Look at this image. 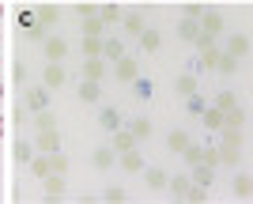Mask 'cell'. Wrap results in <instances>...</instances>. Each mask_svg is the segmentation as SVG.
<instances>
[{
  "mask_svg": "<svg viewBox=\"0 0 253 204\" xmlns=\"http://www.w3.org/2000/svg\"><path fill=\"white\" fill-rule=\"evenodd\" d=\"M45 201H61L64 197V174H45Z\"/></svg>",
  "mask_w": 253,
  "mask_h": 204,
  "instance_id": "1",
  "label": "cell"
},
{
  "mask_svg": "<svg viewBox=\"0 0 253 204\" xmlns=\"http://www.w3.org/2000/svg\"><path fill=\"white\" fill-rule=\"evenodd\" d=\"M114 76L117 80H121V83H132V80H136V61H132V57H121V61H114Z\"/></svg>",
  "mask_w": 253,
  "mask_h": 204,
  "instance_id": "2",
  "label": "cell"
},
{
  "mask_svg": "<svg viewBox=\"0 0 253 204\" xmlns=\"http://www.w3.org/2000/svg\"><path fill=\"white\" fill-rule=\"evenodd\" d=\"M27 106H31L34 114H42V110L49 106V91H45V87H31V91H27Z\"/></svg>",
  "mask_w": 253,
  "mask_h": 204,
  "instance_id": "3",
  "label": "cell"
},
{
  "mask_svg": "<svg viewBox=\"0 0 253 204\" xmlns=\"http://www.w3.org/2000/svg\"><path fill=\"white\" fill-rule=\"evenodd\" d=\"M223 31V19L215 15V11H204L201 15V34H208V38H215V34Z\"/></svg>",
  "mask_w": 253,
  "mask_h": 204,
  "instance_id": "4",
  "label": "cell"
},
{
  "mask_svg": "<svg viewBox=\"0 0 253 204\" xmlns=\"http://www.w3.org/2000/svg\"><path fill=\"white\" fill-rule=\"evenodd\" d=\"M61 148V136L53 129H45V132H38V151H45V155H53V151Z\"/></svg>",
  "mask_w": 253,
  "mask_h": 204,
  "instance_id": "5",
  "label": "cell"
},
{
  "mask_svg": "<svg viewBox=\"0 0 253 204\" xmlns=\"http://www.w3.org/2000/svg\"><path fill=\"white\" fill-rule=\"evenodd\" d=\"M242 125H246V110L242 106H234V110L223 114V129H242Z\"/></svg>",
  "mask_w": 253,
  "mask_h": 204,
  "instance_id": "6",
  "label": "cell"
},
{
  "mask_svg": "<svg viewBox=\"0 0 253 204\" xmlns=\"http://www.w3.org/2000/svg\"><path fill=\"white\" fill-rule=\"evenodd\" d=\"M227 53H231L234 61H238V57H246V53H250V38H246V34H234L231 45H227Z\"/></svg>",
  "mask_w": 253,
  "mask_h": 204,
  "instance_id": "7",
  "label": "cell"
},
{
  "mask_svg": "<svg viewBox=\"0 0 253 204\" xmlns=\"http://www.w3.org/2000/svg\"><path fill=\"white\" fill-rule=\"evenodd\" d=\"M110 148H114L117 155H121V151H132L136 148V136H132V132H114V144H110Z\"/></svg>",
  "mask_w": 253,
  "mask_h": 204,
  "instance_id": "8",
  "label": "cell"
},
{
  "mask_svg": "<svg viewBox=\"0 0 253 204\" xmlns=\"http://www.w3.org/2000/svg\"><path fill=\"white\" fill-rule=\"evenodd\" d=\"M102 72H106V65H102V61H98V57H91V61H87V68H84V80H91V83H98V80H102Z\"/></svg>",
  "mask_w": 253,
  "mask_h": 204,
  "instance_id": "9",
  "label": "cell"
},
{
  "mask_svg": "<svg viewBox=\"0 0 253 204\" xmlns=\"http://www.w3.org/2000/svg\"><path fill=\"white\" fill-rule=\"evenodd\" d=\"M178 34L185 38V42H197V38H201V23H193V19H181Z\"/></svg>",
  "mask_w": 253,
  "mask_h": 204,
  "instance_id": "10",
  "label": "cell"
},
{
  "mask_svg": "<svg viewBox=\"0 0 253 204\" xmlns=\"http://www.w3.org/2000/svg\"><path fill=\"white\" fill-rule=\"evenodd\" d=\"M34 15H38V27L49 31V23L57 19V8H53V4H42V8H34Z\"/></svg>",
  "mask_w": 253,
  "mask_h": 204,
  "instance_id": "11",
  "label": "cell"
},
{
  "mask_svg": "<svg viewBox=\"0 0 253 204\" xmlns=\"http://www.w3.org/2000/svg\"><path fill=\"white\" fill-rule=\"evenodd\" d=\"M114 159H117L114 148H98L95 155H91V163H95V166H114Z\"/></svg>",
  "mask_w": 253,
  "mask_h": 204,
  "instance_id": "12",
  "label": "cell"
},
{
  "mask_svg": "<svg viewBox=\"0 0 253 204\" xmlns=\"http://www.w3.org/2000/svg\"><path fill=\"white\" fill-rule=\"evenodd\" d=\"M121 166H125V170H140V166H144L140 151L136 148H132V151H121Z\"/></svg>",
  "mask_w": 253,
  "mask_h": 204,
  "instance_id": "13",
  "label": "cell"
},
{
  "mask_svg": "<svg viewBox=\"0 0 253 204\" xmlns=\"http://www.w3.org/2000/svg\"><path fill=\"white\" fill-rule=\"evenodd\" d=\"M45 53H49V65H57V61L64 57V42L61 38H49V42H45Z\"/></svg>",
  "mask_w": 253,
  "mask_h": 204,
  "instance_id": "14",
  "label": "cell"
},
{
  "mask_svg": "<svg viewBox=\"0 0 253 204\" xmlns=\"http://www.w3.org/2000/svg\"><path fill=\"white\" fill-rule=\"evenodd\" d=\"M238 106V98L231 95V91H219V95H215V110H219V114H227V110H234Z\"/></svg>",
  "mask_w": 253,
  "mask_h": 204,
  "instance_id": "15",
  "label": "cell"
},
{
  "mask_svg": "<svg viewBox=\"0 0 253 204\" xmlns=\"http://www.w3.org/2000/svg\"><path fill=\"white\" fill-rule=\"evenodd\" d=\"M234 193L238 197H253V178L250 174H238V178H234Z\"/></svg>",
  "mask_w": 253,
  "mask_h": 204,
  "instance_id": "16",
  "label": "cell"
},
{
  "mask_svg": "<svg viewBox=\"0 0 253 204\" xmlns=\"http://www.w3.org/2000/svg\"><path fill=\"white\" fill-rule=\"evenodd\" d=\"M102 27H106V23L98 19V15H95V19H84V38H102Z\"/></svg>",
  "mask_w": 253,
  "mask_h": 204,
  "instance_id": "17",
  "label": "cell"
},
{
  "mask_svg": "<svg viewBox=\"0 0 253 204\" xmlns=\"http://www.w3.org/2000/svg\"><path fill=\"white\" fill-rule=\"evenodd\" d=\"M193 185H204V189H208V185H211V166L197 163V174H193Z\"/></svg>",
  "mask_w": 253,
  "mask_h": 204,
  "instance_id": "18",
  "label": "cell"
},
{
  "mask_svg": "<svg viewBox=\"0 0 253 204\" xmlns=\"http://www.w3.org/2000/svg\"><path fill=\"white\" fill-rule=\"evenodd\" d=\"M61 83H64L61 65H49V68H45V87H61Z\"/></svg>",
  "mask_w": 253,
  "mask_h": 204,
  "instance_id": "19",
  "label": "cell"
},
{
  "mask_svg": "<svg viewBox=\"0 0 253 204\" xmlns=\"http://www.w3.org/2000/svg\"><path fill=\"white\" fill-rule=\"evenodd\" d=\"M80 98H84V102H98V83L84 80V83H80Z\"/></svg>",
  "mask_w": 253,
  "mask_h": 204,
  "instance_id": "20",
  "label": "cell"
},
{
  "mask_svg": "<svg viewBox=\"0 0 253 204\" xmlns=\"http://www.w3.org/2000/svg\"><path fill=\"white\" fill-rule=\"evenodd\" d=\"M204 125L219 132V129H223V114H219V110H215V106H211V110H204Z\"/></svg>",
  "mask_w": 253,
  "mask_h": 204,
  "instance_id": "21",
  "label": "cell"
},
{
  "mask_svg": "<svg viewBox=\"0 0 253 204\" xmlns=\"http://www.w3.org/2000/svg\"><path fill=\"white\" fill-rule=\"evenodd\" d=\"M102 53L110 57V61H121V57H125V45L121 42H102Z\"/></svg>",
  "mask_w": 253,
  "mask_h": 204,
  "instance_id": "22",
  "label": "cell"
},
{
  "mask_svg": "<svg viewBox=\"0 0 253 204\" xmlns=\"http://www.w3.org/2000/svg\"><path fill=\"white\" fill-rule=\"evenodd\" d=\"M98 121H102V129H110V132H117V125H121V118H117L114 110H102V114H98Z\"/></svg>",
  "mask_w": 253,
  "mask_h": 204,
  "instance_id": "23",
  "label": "cell"
},
{
  "mask_svg": "<svg viewBox=\"0 0 253 204\" xmlns=\"http://www.w3.org/2000/svg\"><path fill=\"white\" fill-rule=\"evenodd\" d=\"M98 19L102 23H117L121 19V8H117V4H106V8H98Z\"/></svg>",
  "mask_w": 253,
  "mask_h": 204,
  "instance_id": "24",
  "label": "cell"
},
{
  "mask_svg": "<svg viewBox=\"0 0 253 204\" xmlns=\"http://www.w3.org/2000/svg\"><path fill=\"white\" fill-rule=\"evenodd\" d=\"M132 91H136V98H151V95H155L151 80H132Z\"/></svg>",
  "mask_w": 253,
  "mask_h": 204,
  "instance_id": "25",
  "label": "cell"
},
{
  "mask_svg": "<svg viewBox=\"0 0 253 204\" xmlns=\"http://www.w3.org/2000/svg\"><path fill=\"white\" fill-rule=\"evenodd\" d=\"M215 159H219V163H238V148L223 144V148H215Z\"/></svg>",
  "mask_w": 253,
  "mask_h": 204,
  "instance_id": "26",
  "label": "cell"
},
{
  "mask_svg": "<svg viewBox=\"0 0 253 204\" xmlns=\"http://www.w3.org/2000/svg\"><path fill=\"white\" fill-rule=\"evenodd\" d=\"M128 132H132L136 140H148V136H151V121H144V118L132 121V129H128Z\"/></svg>",
  "mask_w": 253,
  "mask_h": 204,
  "instance_id": "27",
  "label": "cell"
},
{
  "mask_svg": "<svg viewBox=\"0 0 253 204\" xmlns=\"http://www.w3.org/2000/svg\"><path fill=\"white\" fill-rule=\"evenodd\" d=\"M219 132H223V144H231V148H238V144L246 140L242 129H219Z\"/></svg>",
  "mask_w": 253,
  "mask_h": 204,
  "instance_id": "28",
  "label": "cell"
},
{
  "mask_svg": "<svg viewBox=\"0 0 253 204\" xmlns=\"http://www.w3.org/2000/svg\"><path fill=\"white\" fill-rule=\"evenodd\" d=\"M31 174H34V178H45V174H53V170H49V155L34 159V163H31Z\"/></svg>",
  "mask_w": 253,
  "mask_h": 204,
  "instance_id": "29",
  "label": "cell"
},
{
  "mask_svg": "<svg viewBox=\"0 0 253 204\" xmlns=\"http://www.w3.org/2000/svg\"><path fill=\"white\" fill-rule=\"evenodd\" d=\"M148 185L151 189H163V185H167V174L159 170V166H148Z\"/></svg>",
  "mask_w": 253,
  "mask_h": 204,
  "instance_id": "30",
  "label": "cell"
},
{
  "mask_svg": "<svg viewBox=\"0 0 253 204\" xmlns=\"http://www.w3.org/2000/svg\"><path fill=\"white\" fill-rule=\"evenodd\" d=\"M178 91L181 95H197V76H178Z\"/></svg>",
  "mask_w": 253,
  "mask_h": 204,
  "instance_id": "31",
  "label": "cell"
},
{
  "mask_svg": "<svg viewBox=\"0 0 253 204\" xmlns=\"http://www.w3.org/2000/svg\"><path fill=\"white\" fill-rule=\"evenodd\" d=\"M34 125H38V132H45V129H53L57 121H53V114H49V110H42V114H34Z\"/></svg>",
  "mask_w": 253,
  "mask_h": 204,
  "instance_id": "32",
  "label": "cell"
},
{
  "mask_svg": "<svg viewBox=\"0 0 253 204\" xmlns=\"http://www.w3.org/2000/svg\"><path fill=\"white\" fill-rule=\"evenodd\" d=\"M49 170L53 174H64V170H68V159H64L61 151H53V155H49Z\"/></svg>",
  "mask_w": 253,
  "mask_h": 204,
  "instance_id": "33",
  "label": "cell"
},
{
  "mask_svg": "<svg viewBox=\"0 0 253 204\" xmlns=\"http://www.w3.org/2000/svg\"><path fill=\"white\" fill-rule=\"evenodd\" d=\"M185 163H204V148H197V144H185Z\"/></svg>",
  "mask_w": 253,
  "mask_h": 204,
  "instance_id": "34",
  "label": "cell"
},
{
  "mask_svg": "<svg viewBox=\"0 0 253 204\" xmlns=\"http://www.w3.org/2000/svg\"><path fill=\"white\" fill-rule=\"evenodd\" d=\"M140 45H144L148 53H151V49H159V31H144V34H140Z\"/></svg>",
  "mask_w": 253,
  "mask_h": 204,
  "instance_id": "35",
  "label": "cell"
},
{
  "mask_svg": "<svg viewBox=\"0 0 253 204\" xmlns=\"http://www.w3.org/2000/svg\"><path fill=\"white\" fill-rule=\"evenodd\" d=\"M170 151H185V144H189V136H185V132H170Z\"/></svg>",
  "mask_w": 253,
  "mask_h": 204,
  "instance_id": "36",
  "label": "cell"
},
{
  "mask_svg": "<svg viewBox=\"0 0 253 204\" xmlns=\"http://www.w3.org/2000/svg\"><path fill=\"white\" fill-rule=\"evenodd\" d=\"M84 53L87 57H98V53H102V38H84Z\"/></svg>",
  "mask_w": 253,
  "mask_h": 204,
  "instance_id": "37",
  "label": "cell"
},
{
  "mask_svg": "<svg viewBox=\"0 0 253 204\" xmlns=\"http://www.w3.org/2000/svg\"><path fill=\"white\" fill-rule=\"evenodd\" d=\"M125 31L128 34H144V19H140V15H125Z\"/></svg>",
  "mask_w": 253,
  "mask_h": 204,
  "instance_id": "38",
  "label": "cell"
},
{
  "mask_svg": "<svg viewBox=\"0 0 253 204\" xmlns=\"http://www.w3.org/2000/svg\"><path fill=\"white\" fill-rule=\"evenodd\" d=\"M19 27L23 31H34V27H38V15H34V11H19Z\"/></svg>",
  "mask_w": 253,
  "mask_h": 204,
  "instance_id": "39",
  "label": "cell"
},
{
  "mask_svg": "<svg viewBox=\"0 0 253 204\" xmlns=\"http://www.w3.org/2000/svg\"><path fill=\"white\" fill-rule=\"evenodd\" d=\"M204 11H208L204 4H185V19H193V23H197V19L204 15Z\"/></svg>",
  "mask_w": 253,
  "mask_h": 204,
  "instance_id": "40",
  "label": "cell"
},
{
  "mask_svg": "<svg viewBox=\"0 0 253 204\" xmlns=\"http://www.w3.org/2000/svg\"><path fill=\"white\" fill-rule=\"evenodd\" d=\"M204 185H189V189H185V197H181V201H204Z\"/></svg>",
  "mask_w": 253,
  "mask_h": 204,
  "instance_id": "41",
  "label": "cell"
},
{
  "mask_svg": "<svg viewBox=\"0 0 253 204\" xmlns=\"http://www.w3.org/2000/svg\"><path fill=\"white\" fill-rule=\"evenodd\" d=\"M234 65H238V61H234L231 53H219V65L215 68H219V72H234Z\"/></svg>",
  "mask_w": 253,
  "mask_h": 204,
  "instance_id": "42",
  "label": "cell"
},
{
  "mask_svg": "<svg viewBox=\"0 0 253 204\" xmlns=\"http://www.w3.org/2000/svg\"><path fill=\"white\" fill-rule=\"evenodd\" d=\"M76 11H80L84 19H95V15H98V8H95V4H76Z\"/></svg>",
  "mask_w": 253,
  "mask_h": 204,
  "instance_id": "43",
  "label": "cell"
},
{
  "mask_svg": "<svg viewBox=\"0 0 253 204\" xmlns=\"http://www.w3.org/2000/svg\"><path fill=\"white\" fill-rule=\"evenodd\" d=\"M193 182H185V178H174V182H170V189H174V193L178 197H185V189H189Z\"/></svg>",
  "mask_w": 253,
  "mask_h": 204,
  "instance_id": "44",
  "label": "cell"
},
{
  "mask_svg": "<svg viewBox=\"0 0 253 204\" xmlns=\"http://www.w3.org/2000/svg\"><path fill=\"white\" fill-rule=\"evenodd\" d=\"M189 110H193V114H204L208 106H204V98H201V95H189Z\"/></svg>",
  "mask_w": 253,
  "mask_h": 204,
  "instance_id": "45",
  "label": "cell"
},
{
  "mask_svg": "<svg viewBox=\"0 0 253 204\" xmlns=\"http://www.w3.org/2000/svg\"><path fill=\"white\" fill-rule=\"evenodd\" d=\"M15 159H19V163H27V159H31V148H27L23 140H19V144H15Z\"/></svg>",
  "mask_w": 253,
  "mask_h": 204,
  "instance_id": "46",
  "label": "cell"
},
{
  "mask_svg": "<svg viewBox=\"0 0 253 204\" xmlns=\"http://www.w3.org/2000/svg\"><path fill=\"white\" fill-rule=\"evenodd\" d=\"M106 201H110V204H121V201H125V193H121V189H106Z\"/></svg>",
  "mask_w": 253,
  "mask_h": 204,
  "instance_id": "47",
  "label": "cell"
},
{
  "mask_svg": "<svg viewBox=\"0 0 253 204\" xmlns=\"http://www.w3.org/2000/svg\"><path fill=\"white\" fill-rule=\"evenodd\" d=\"M15 80H19V83H27V65H23V61L15 65Z\"/></svg>",
  "mask_w": 253,
  "mask_h": 204,
  "instance_id": "48",
  "label": "cell"
},
{
  "mask_svg": "<svg viewBox=\"0 0 253 204\" xmlns=\"http://www.w3.org/2000/svg\"><path fill=\"white\" fill-rule=\"evenodd\" d=\"M0 15H4V4H0Z\"/></svg>",
  "mask_w": 253,
  "mask_h": 204,
  "instance_id": "49",
  "label": "cell"
},
{
  "mask_svg": "<svg viewBox=\"0 0 253 204\" xmlns=\"http://www.w3.org/2000/svg\"><path fill=\"white\" fill-rule=\"evenodd\" d=\"M0 91H4V87H0Z\"/></svg>",
  "mask_w": 253,
  "mask_h": 204,
  "instance_id": "50",
  "label": "cell"
}]
</instances>
